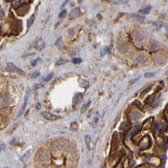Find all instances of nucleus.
<instances>
[{
	"mask_svg": "<svg viewBox=\"0 0 168 168\" xmlns=\"http://www.w3.org/2000/svg\"><path fill=\"white\" fill-rule=\"evenodd\" d=\"M7 69H8V71H9V72L15 73V74H20V75H24L25 74V72L21 69V68H20L19 67H17L16 65H15L12 63H8Z\"/></svg>",
	"mask_w": 168,
	"mask_h": 168,
	"instance_id": "obj_1",
	"label": "nucleus"
},
{
	"mask_svg": "<svg viewBox=\"0 0 168 168\" xmlns=\"http://www.w3.org/2000/svg\"><path fill=\"white\" fill-rule=\"evenodd\" d=\"M29 96H30V90L28 89L27 91H26V93H25V101H24V104H23L22 107H21L20 111V112H19L18 114V117H20L21 114H22L23 112H24L25 109L26 107V105H27V102H28V99H29Z\"/></svg>",
	"mask_w": 168,
	"mask_h": 168,
	"instance_id": "obj_2",
	"label": "nucleus"
},
{
	"mask_svg": "<svg viewBox=\"0 0 168 168\" xmlns=\"http://www.w3.org/2000/svg\"><path fill=\"white\" fill-rule=\"evenodd\" d=\"M42 117L46 119L49 121H55L57 119H58L59 117L58 116H56V115H53L52 113L48 112H42Z\"/></svg>",
	"mask_w": 168,
	"mask_h": 168,
	"instance_id": "obj_3",
	"label": "nucleus"
},
{
	"mask_svg": "<svg viewBox=\"0 0 168 168\" xmlns=\"http://www.w3.org/2000/svg\"><path fill=\"white\" fill-rule=\"evenodd\" d=\"M44 47H45V42L43 41V40L42 39H38L36 41V44H35V48H36V50H37V51H41V50H43L44 49Z\"/></svg>",
	"mask_w": 168,
	"mask_h": 168,
	"instance_id": "obj_4",
	"label": "nucleus"
},
{
	"mask_svg": "<svg viewBox=\"0 0 168 168\" xmlns=\"http://www.w3.org/2000/svg\"><path fill=\"white\" fill-rule=\"evenodd\" d=\"M28 10H29V6L25 4V5H22L21 7L19 8L18 10H17V13H18L20 15H24L27 13Z\"/></svg>",
	"mask_w": 168,
	"mask_h": 168,
	"instance_id": "obj_5",
	"label": "nucleus"
},
{
	"mask_svg": "<svg viewBox=\"0 0 168 168\" xmlns=\"http://www.w3.org/2000/svg\"><path fill=\"white\" fill-rule=\"evenodd\" d=\"M80 15H81V13H80V9L76 8V9H73L72 11H71L70 16L69 17H70L71 19H75V18H77V17L80 16Z\"/></svg>",
	"mask_w": 168,
	"mask_h": 168,
	"instance_id": "obj_6",
	"label": "nucleus"
},
{
	"mask_svg": "<svg viewBox=\"0 0 168 168\" xmlns=\"http://www.w3.org/2000/svg\"><path fill=\"white\" fill-rule=\"evenodd\" d=\"M82 93H77L75 96H74V106L75 107L78 103H80V102L82 100Z\"/></svg>",
	"mask_w": 168,
	"mask_h": 168,
	"instance_id": "obj_7",
	"label": "nucleus"
},
{
	"mask_svg": "<svg viewBox=\"0 0 168 168\" xmlns=\"http://www.w3.org/2000/svg\"><path fill=\"white\" fill-rule=\"evenodd\" d=\"M141 117H142V114H141V113H139V112H133L132 113V119H133V120H134V121L139 119Z\"/></svg>",
	"mask_w": 168,
	"mask_h": 168,
	"instance_id": "obj_8",
	"label": "nucleus"
},
{
	"mask_svg": "<svg viewBox=\"0 0 168 168\" xmlns=\"http://www.w3.org/2000/svg\"><path fill=\"white\" fill-rule=\"evenodd\" d=\"M30 155H31V151H30V150H28V151L25 152V153L23 155V156L21 157V161H22L23 162H26V161H28V159H29Z\"/></svg>",
	"mask_w": 168,
	"mask_h": 168,
	"instance_id": "obj_9",
	"label": "nucleus"
},
{
	"mask_svg": "<svg viewBox=\"0 0 168 168\" xmlns=\"http://www.w3.org/2000/svg\"><path fill=\"white\" fill-rule=\"evenodd\" d=\"M55 45H56V46H57V47L62 48V47L63 46V45H64V43H63V40H62V38H59V39H57V41H56Z\"/></svg>",
	"mask_w": 168,
	"mask_h": 168,
	"instance_id": "obj_10",
	"label": "nucleus"
},
{
	"mask_svg": "<svg viewBox=\"0 0 168 168\" xmlns=\"http://www.w3.org/2000/svg\"><path fill=\"white\" fill-rule=\"evenodd\" d=\"M130 127V123H129V122H123L122 123V125L120 126V128L121 129H122V130H125V129H127L128 127Z\"/></svg>",
	"mask_w": 168,
	"mask_h": 168,
	"instance_id": "obj_11",
	"label": "nucleus"
},
{
	"mask_svg": "<svg viewBox=\"0 0 168 168\" xmlns=\"http://www.w3.org/2000/svg\"><path fill=\"white\" fill-rule=\"evenodd\" d=\"M146 58H147V57H146L144 54H142V55H139V57H137L136 60H137V62H139V63H143V62L145 61Z\"/></svg>",
	"mask_w": 168,
	"mask_h": 168,
	"instance_id": "obj_12",
	"label": "nucleus"
},
{
	"mask_svg": "<svg viewBox=\"0 0 168 168\" xmlns=\"http://www.w3.org/2000/svg\"><path fill=\"white\" fill-rule=\"evenodd\" d=\"M150 9H151V8H150V6H149V7L144 8V9H140V10H139V13L144 14V15H147V14L150 13Z\"/></svg>",
	"mask_w": 168,
	"mask_h": 168,
	"instance_id": "obj_13",
	"label": "nucleus"
},
{
	"mask_svg": "<svg viewBox=\"0 0 168 168\" xmlns=\"http://www.w3.org/2000/svg\"><path fill=\"white\" fill-rule=\"evenodd\" d=\"M85 143H86V145L87 147L89 148V149H91V145H90V144L91 143V138L90 135H86L85 138Z\"/></svg>",
	"mask_w": 168,
	"mask_h": 168,
	"instance_id": "obj_14",
	"label": "nucleus"
},
{
	"mask_svg": "<svg viewBox=\"0 0 168 168\" xmlns=\"http://www.w3.org/2000/svg\"><path fill=\"white\" fill-rule=\"evenodd\" d=\"M34 20H35V15H32L31 18L28 20V21H27V27L28 28H30L31 26L33 25V23H34Z\"/></svg>",
	"mask_w": 168,
	"mask_h": 168,
	"instance_id": "obj_15",
	"label": "nucleus"
},
{
	"mask_svg": "<svg viewBox=\"0 0 168 168\" xmlns=\"http://www.w3.org/2000/svg\"><path fill=\"white\" fill-rule=\"evenodd\" d=\"M90 105H91V101H88V102H86V104H85V105L82 107V109H81V112H85V111H86L87 109H88V107H90Z\"/></svg>",
	"mask_w": 168,
	"mask_h": 168,
	"instance_id": "obj_16",
	"label": "nucleus"
},
{
	"mask_svg": "<svg viewBox=\"0 0 168 168\" xmlns=\"http://www.w3.org/2000/svg\"><path fill=\"white\" fill-rule=\"evenodd\" d=\"M140 128H141L140 125H136V126H134V127H133V130H132V133H133V134H135V133H139V130H140Z\"/></svg>",
	"mask_w": 168,
	"mask_h": 168,
	"instance_id": "obj_17",
	"label": "nucleus"
},
{
	"mask_svg": "<svg viewBox=\"0 0 168 168\" xmlns=\"http://www.w3.org/2000/svg\"><path fill=\"white\" fill-rule=\"evenodd\" d=\"M68 62V60L67 59H64V58H60L57 60V62L56 63V64L57 65H62V64H64L65 63H67Z\"/></svg>",
	"mask_w": 168,
	"mask_h": 168,
	"instance_id": "obj_18",
	"label": "nucleus"
},
{
	"mask_svg": "<svg viewBox=\"0 0 168 168\" xmlns=\"http://www.w3.org/2000/svg\"><path fill=\"white\" fill-rule=\"evenodd\" d=\"M39 75H40V72H39V71H35V72H34V73H32V74H31V77L32 79H35V78H37Z\"/></svg>",
	"mask_w": 168,
	"mask_h": 168,
	"instance_id": "obj_19",
	"label": "nucleus"
},
{
	"mask_svg": "<svg viewBox=\"0 0 168 168\" xmlns=\"http://www.w3.org/2000/svg\"><path fill=\"white\" fill-rule=\"evenodd\" d=\"M78 128H79V125L77 124V122H72V124H71V129L73 130H77Z\"/></svg>",
	"mask_w": 168,
	"mask_h": 168,
	"instance_id": "obj_20",
	"label": "nucleus"
},
{
	"mask_svg": "<svg viewBox=\"0 0 168 168\" xmlns=\"http://www.w3.org/2000/svg\"><path fill=\"white\" fill-rule=\"evenodd\" d=\"M52 77H53V74H52H52H49L47 76H46V78H44V81H45V82L49 81V80H50Z\"/></svg>",
	"mask_w": 168,
	"mask_h": 168,
	"instance_id": "obj_21",
	"label": "nucleus"
},
{
	"mask_svg": "<svg viewBox=\"0 0 168 168\" xmlns=\"http://www.w3.org/2000/svg\"><path fill=\"white\" fill-rule=\"evenodd\" d=\"M82 62V59L81 58H74L73 59V63L77 64V63H80Z\"/></svg>",
	"mask_w": 168,
	"mask_h": 168,
	"instance_id": "obj_22",
	"label": "nucleus"
},
{
	"mask_svg": "<svg viewBox=\"0 0 168 168\" xmlns=\"http://www.w3.org/2000/svg\"><path fill=\"white\" fill-rule=\"evenodd\" d=\"M154 74H155V73H146V74H144V77L145 78H150V77H152Z\"/></svg>",
	"mask_w": 168,
	"mask_h": 168,
	"instance_id": "obj_23",
	"label": "nucleus"
},
{
	"mask_svg": "<svg viewBox=\"0 0 168 168\" xmlns=\"http://www.w3.org/2000/svg\"><path fill=\"white\" fill-rule=\"evenodd\" d=\"M98 120H99V116L98 115H96V117H95V119H94V126H96V124L97 123V122H98Z\"/></svg>",
	"mask_w": 168,
	"mask_h": 168,
	"instance_id": "obj_24",
	"label": "nucleus"
},
{
	"mask_svg": "<svg viewBox=\"0 0 168 168\" xmlns=\"http://www.w3.org/2000/svg\"><path fill=\"white\" fill-rule=\"evenodd\" d=\"M65 15H66V10H63V11L60 13V15H59L58 16L60 17V18H62V17H63Z\"/></svg>",
	"mask_w": 168,
	"mask_h": 168,
	"instance_id": "obj_25",
	"label": "nucleus"
},
{
	"mask_svg": "<svg viewBox=\"0 0 168 168\" xmlns=\"http://www.w3.org/2000/svg\"><path fill=\"white\" fill-rule=\"evenodd\" d=\"M38 60H39V58L35 59V60H34V61L31 63V65H32V66H36V63H37V62H38Z\"/></svg>",
	"mask_w": 168,
	"mask_h": 168,
	"instance_id": "obj_26",
	"label": "nucleus"
},
{
	"mask_svg": "<svg viewBox=\"0 0 168 168\" xmlns=\"http://www.w3.org/2000/svg\"><path fill=\"white\" fill-rule=\"evenodd\" d=\"M36 109H40V108H41V104H40V102H37V103L36 104Z\"/></svg>",
	"mask_w": 168,
	"mask_h": 168,
	"instance_id": "obj_27",
	"label": "nucleus"
},
{
	"mask_svg": "<svg viewBox=\"0 0 168 168\" xmlns=\"http://www.w3.org/2000/svg\"><path fill=\"white\" fill-rule=\"evenodd\" d=\"M3 16H4V11H3L2 9H0V20L3 18Z\"/></svg>",
	"mask_w": 168,
	"mask_h": 168,
	"instance_id": "obj_28",
	"label": "nucleus"
},
{
	"mask_svg": "<svg viewBox=\"0 0 168 168\" xmlns=\"http://www.w3.org/2000/svg\"><path fill=\"white\" fill-rule=\"evenodd\" d=\"M4 147H5V146H4V144H0V151H1L2 150H4Z\"/></svg>",
	"mask_w": 168,
	"mask_h": 168,
	"instance_id": "obj_29",
	"label": "nucleus"
}]
</instances>
